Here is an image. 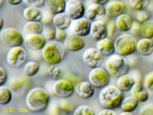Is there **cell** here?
Segmentation results:
<instances>
[{"label":"cell","instance_id":"obj_1","mask_svg":"<svg viewBox=\"0 0 153 115\" xmlns=\"http://www.w3.org/2000/svg\"><path fill=\"white\" fill-rule=\"evenodd\" d=\"M124 98L123 92L114 85L102 88L98 94V101L104 108L115 109L120 108Z\"/></svg>","mask_w":153,"mask_h":115},{"label":"cell","instance_id":"obj_2","mask_svg":"<svg viewBox=\"0 0 153 115\" xmlns=\"http://www.w3.org/2000/svg\"><path fill=\"white\" fill-rule=\"evenodd\" d=\"M50 97L47 92L42 87L31 89L26 98L27 108L33 112H41L46 109L49 105Z\"/></svg>","mask_w":153,"mask_h":115},{"label":"cell","instance_id":"obj_3","mask_svg":"<svg viewBox=\"0 0 153 115\" xmlns=\"http://www.w3.org/2000/svg\"><path fill=\"white\" fill-rule=\"evenodd\" d=\"M65 49L60 42L51 41L46 43L42 49L44 60L51 65H56L61 62L64 57Z\"/></svg>","mask_w":153,"mask_h":115},{"label":"cell","instance_id":"obj_4","mask_svg":"<svg viewBox=\"0 0 153 115\" xmlns=\"http://www.w3.org/2000/svg\"><path fill=\"white\" fill-rule=\"evenodd\" d=\"M105 68L109 74L118 78L126 74L128 70V65L124 56L114 54L108 57L105 63Z\"/></svg>","mask_w":153,"mask_h":115},{"label":"cell","instance_id":"obj_5","mask_svg":"<svg viewBox=\"0 0 153 115\" xmlns=\"http://www.w3.org/2000/svg\"><path fill=\"white\" fill-rule=\"evenodd\" d=\"M137 43L136 38L132 35L122 34L114 40L115 52L123 56L131 55L137 50Z\"/></svg>","mask_w":153,"mask_h":115},{"label":"cell","instance_id":"obj_6","mask_svg":"<svg viewBox=\"0 0 153 115\" xmlns=\"http://www.w3.org/2000/svg\"><path fill=\"white\" fill-rule=\"evenodd\" d=\"M0 38L4 45L10 48L21 46L25 41L22 33L16 29L12 28L1 30Z\"/></svg>","mask_w":153,"mask_h":115},{"label":"cell","instance_id":"obj_7","mask_svg":"<svg viewBox=\"0 0 153 115\" xmlns=\"http://www.w3.org/2000/svg\"><path fill=\"white\" fill-rule=\"evenodd\" d=\"M110 75L106 69L101 66L96 67L89 72L88 81L95 88L102 89L109 84Z\"/></svg>","mask_w":153,"mask_h":115},{"label":"cell","instance_id":"obj_8","mask_svg":"<svg viewBox=\"0 0 153 115\" xmlns=\"http://www.w3.org/2000/svg\"><path fill=\"white\" fill-rule=\"evenodd\" d=\"M53 90L56 96L62 99L70 98L75 91L73 84L68 80L65 79H58L55 81Z\"/></svg>","mask_w":153,"mask_h":115},{"label":"cell","instance_id":"obj_9","mask_svg":"<svg viewBox=\"0 0 153 115\" xmlns=\"http://www.w3.org/2000/svg\"><path fill=\"white\" fill-rule=\"evenodd\" d=\"M85 63L91 69L100 67L103 63V55L96 48L90 47L85 50L82 55Z\"/></svg>","mask_w":153,"mask_h":115},{"label":"cell","instance_id":"obj_10","mask_svg":"<svg viewBox=\"0 0 153 115\" xmlns=\"http://www.w3.org/2000/svg\"><path fill=\"white\" fill-rule=\"evenodd\" d=\"M27 57L25 49L21 46L11 48L6 56L7 63L13 66H20L25 63Z\"/></svg>","mask_w":153,"mask_h":115},{"label":"cell","instance_id":"obj_11","mask_svg":"<svg viewBox=\"0 0 153 115\" xmlns=\"http://www.w3.org/2000/svg\"><path fill=\"white\" fill-rule=\"evenodd\" d=\"M86 9L81 0H68L66 1L65 12L72 20L84 17Z\"/></svg>","mask_w":153,"mask_h":115},{"label":"cell","instance_id":"obj_12","mask_svg":"<svg viewBox=\"0 0 153 115\" xmlns=\"http://www.w3.org/2000/svg\"><path fill=\"white\" fill-rule=\"evenodd\" d=\"M91 22L87 18L83 17L72 20L69 28L73 34L84 37L90 34Z\"/></svg>","mask_w":153,"mask_h":115},{"label":"cell","instance_id":"obj_13","mask_svg":"<svg viewBox=\"0 0 153 115\" xmlns=\"http://www.w3.org/2000/svg\"><path fill=\"white\" fill-rule=\"evenodd\" d=\"M46 40L42 34H28L25 40V45L33 51L42 50L46 44Z\"/></svg>","mask_w":153,"mask_h":115},{"label":"cell","instance_id":"obj_14","mask_svg":"<svg viewBox=\"0 0 153 115\" xmlns=\"http://www.w3.org/2000/svg\"><path fill=\"white\" fill-rule=\"evenodd\" d=\"M106 14L104 5L94 3L90 4L86 10L85 17L91 22L101 20Z\"/></svg>","mask_w":153,"mask_h":115},{"label":"cell","instance_id":"obj_15","mask_svg":"<svg viewBox=\"0 0 153 115\" xmlns=\"http://www.w3.org/2000/svg\"><path fill=\"white\" fill-rule=\"evenodd\" d=\"M90 35L96 41L108 37V28L106 22L102 20L92 22Z\"/></svg>","mask_w":153,"mask_h":115},{"label":"cell","instance_id":"obj_16","mask_svg":"<svg viewBox=\"0 0 153 115\" xmlns=\"http://www.w3.org/2000/svg\"><path fill=\"white\" fill-rule=\"evenodd\" d=\"M85 44V41L82 37L72 34L68 36L64 42V46L68 51L78 52L84 49Z\"/></svg>","mask_w":153,"mask_h":115},{"label":"cell","instance_id":"obj_17","mask_svg":"<svg viewBox=\"0 0 153 115\" xmlns=\"http://www.w3.org/2000/svg\"><path fill=\"white\" fill-rule=\"evenodd\" d=\"M131 96L139 102H145L149 98V92L144 84L139 82H136L130 90Z\"/></svg>","mask_w":153,"mask_h":115},{"label":"cell","instance_id":"obj_18","mask_svg":"<svg viewBox=\"0 0 153 115\" xmlns=\"http://www.w3.org/2000/svg\"><path fill=\"white\" fill-rule=\"evenodd\" d=\"M96 48L105 56H110L115 52L114 42L108 37L97 41Z\"/></svg>","mask_w":153,"mask_h":115},{"label":"cell","instance_id":"obj_19","mask_svg":"<svg viewBox=\"0 0 153 115\" xmlns=\"http://www.w3.org/2000/svg\"><path fill=\"white\" fill-rule=\"evenodd\" d=\"M76 92L83 99H90L94 94L95 87L89 81H82L76 86Z\"/></svg>","mask_w":153,"mask_h":115},{"label":"cell","instance_id":"obj_20","mask_svg":"<svg viewBox=\"0 0 153 115\" xmlns=\"http://www.w3.org/2000/svg\"><path fill=\"white\" fill-rule=\"evenodd\" d=\"M106 14L111 17H117L122 13H125L126 6L125 4L119 1L109 2L105 6Z\"/></svg>","mask_w":153,"mask_h":115},{"label":"cell","instance_id":"obj_21","mask_svg":"<svg viewBox=\"0 0 153 115\" xmlns=\"http://www.w3.org/2000/svg\"><path fill=\"white\" fill-rule=\"evenodd\" d=\"M133 22L130 15L125 13L116 17L115 20L116 28L122 32H127L130 30Z\"/></svg>","mask_w":153,"mask_h":115},{"label":"cell","instance_id":"obj_22","mask_svg":"<svg viewBox=\"0 0 153 115\" xmlns=\"http://www.w3.org/2000/svg\"><path fill=\"white\" fill-rule=\"evenodd\" d=\"M24 18L28 21L41 22L43 18V13L40 7L28 6L23 11Z\"/></svg>","mask_w":153,"mask_h":115},{"label":"cell","instance_id":"obj_23","mask_svg":"<svg viewBox=\"0 0 153 115\" xmlns=\"http://www.w3.org/2000/svg\"><path fill=\"white\" fill-rule=\"evenodd\" d=\"M72 21L71 18L63 12L53 15L52 23L57 29L66 30L70 27Z\"/></svg>","mask_w":153,"mask_h":115},{"label":"cell","instance_id":"obj_24","mask_svg":"<svg viewBox=\"0 0 153 115\" xmlns=\"http://www.w3.org/2000/svg\"><path fill=\"white\" fill-rule=\"evenodd\" d=\"M66 0H45L44 4L48 11L54 14L65 12Z\"/></svg>","mask_w":153,"mask_h":115},{"label":"cell","instance_id":"obj_25","mask_svg":"<svg viewBox=\"0 0 153 115\" xmlns=\"http://www.w3.org/2000/svg\"><path fill=\"white\" fill-rule=\"evenodd\" d=\"M137 50L140 55L145 56L153 53V40L152 39L142 38L137 43Z\"/></svg>","mask_w":153,"mask_h":115},{"label":"cell","instance_id":"obj_26","mask_svg":"<svg viewBox=\"0 0 153 115\" xmlns=\"http://www.w3.org/2000/svg\"><path fill=\"white\" fill-rule=\"evenodd\" d=\"M135 79L132 76L124 74L119 76L116 81V86L122 92L130 91L135 83Z\"/></svg>","mask_w":153,"mask_h":115},{"label":"cell","instance_id":"obj_27","mask_svg":"<svg viewBox=\"0 0 153 115\" xmlns=\"http://www.w3.org/2000/svg\"><path fill=\"white\" fill-rule=\"evenodd\" d=\"M43 23L41 22L28 21L24 25V31L27 34H42L43 31Z\"/></svg>","mask_w":153,"mask_h":115},{"label":"cell","instance_id":"obj_28","mask_svg":"<svg viewBox=\"0 0 153 115\" xmlns=\"http://www.w3.org/2000/svg\"><path fill=\"white\" fill-rule=\"evenodd\" d=\"M139 102L132 96L123 98L121 103V110L123 111L132 112L136 110L139 105Z\"/></svg>","mask_w":153,"mask_h":115},{"label":"cell","instance_id":"obj_29","mask_svg":"<svg viewBox=\"0 0 153 115\" xmlns=\"http://www.w3.org/2000/svg\"><path fill=\"white\" fill-rule=\"evenodd\" d=\"M74 111L72 106L69 102L61 101L58 102L53 109L54 115H68Z\"/></svg>","mask_w":153,"mask_h":115},{"label":"cell","instance_id":"obj_30","mask_svg":"<svg viewBox=\"0 0 153 115\" xmlns=\"http://www.w3.org/2000/svg\"><path fill=\"white\" fill-rule=\"evenodd\" d=\"M40 69L39 63L34 60L27 62L24 66V73L26 76L31 77L36 75Z\"/></svg>","mask_w":153,"mask_h":115},{"label":"cell","instance_id":"obj_31","mask_svg":"<svg viewBox=\"0 0 153 115\" xmlns=\"http://www.w3.org/2000/svg\"><path fill=\"white\" fill-rule=\"evenodd\" d=\"M12 98V90L7 86H0V104L6 105L9 103Z\"/></svg>","mask_w":153,"mask_h":115},{"label":"cell","instance_id":"obj_32","mask_svg":"<svg viewBox=\"0 0 153 115\" xmlns=\"http://www.w3.org/2000/svg\"><path fill=\"white\" fill-rule=\"evenodd\" d=\"M140 34L143 38H153V20L149 19L141 24Z\"/></svg>","mask_w":153,"mask_h":115},{"label":"cell","instance_id":"obj_33","mask_svg":"<svg viewBox=\"0 0 153 115\" xmlns=\"http://www.w3.org/2000/svg\"><path fill=\"white\" fill-rule=\"evenodd\" d=\"M44 27L42 32L44 37H45L46 40L48 41H51L54 40L56 37L57 28L53 23L44 24Z\"/></svg>","mask_w":153,"mask_h":115},{"label":"cell","instance_id":"obj_34","mask_svg":"<svg viewBox=\"0 0 153 115\" xmlns=\"http://www.w3.org/2000/svg\"><path fill=\"white\" fill-rule=\"evenodd\" d=\"M26 79L18 77L13 79L10 83V88L14 92H17L23 89L27 83Z\"/></svg>","mask_w":153,"mask_h":115},{"label":"cell","instance_id":"obj_35","mask_svg":"<svg viewBox=\"0 0 153 115\" xmlns=\"http://www.w3.org/2000/svg\"><path fill=\"white\" fill-rule=\"evenodd\" d=\"M150 0H128L130 7L135 10H145L149 5Z\"/></svg>","mask_w":153,"mask_h":115},{"label":"cell","instance_id":"obj_36","mask_svg":"<svg viewBox=\"0 0 153 115\" xmlns=\"http://www.w3.org/2000/svg\"><path fill=\"white\" fill-rule=\"evenodd\" d=\"M95 114L94 109L90 106L86 104L77 107L73 111L74 115H94Z\"/></svg>","mask_w":153,"mask_h":115},{"label":"cell","instance_id":"obj_37","mask_svg":"<svg viewBox=\"0 0 153 115\" xmlns=\"http://www.w3.org/2000/svg\"><path fill=\"white\" fill-rule=\"evenodd\" d=\"M144 84L149 92L153 93V71L149 72L145 76Z\"/></svg>","mask_w":153,"mask_h":115},{"label":"cell","instance_id":"obj_38","mask_svg":"<svg viewBox=\"0 0 153 115\" xmlns=\"http://www.w3.org/2000/svg\"><path fill=\"white\" fill-rule=\"evenodd\" d=\"M149 19V14L147 12L144 10L137 11V12L136 13V21L140 24L148 20Z\"/></svg>","mask_w":153,"mask_h":115},{"label":"cell","instance_id":"obj_39","mask_svg":"<svg viewBox=\"0 0 153 115\" xmlns=\"http://www.w3.org/2000/svg\"><path fill=\"white\" fill-rule=\"evenodd\" d=\"M139 114L140 115H153V103L145 104L141 107Z\"/></svg>","mask_w":153,"mask_h":115},{"label":"cell","instance_id":"obj_40","mask_svg":"<svg viewBox=\"0 0 153 115\" xmlns=\"http://www.w3.org/2000/svg\"><path fill=\"white\" fill-rule=\"evenodd\" d=\"M68 37V33L66 30L57 29L56 37L54 40L57 42L61 43L64 42Z\"/></svg>","mask_w":153,"mask_h":115},{"label":"cell","instance_id":"obj_41","mask_svg":"<svg viewBox=\"0 0 153 115\" xmlns=\"http://www.w3.org/2000/svg\"><path fill=\"white\" fill-rule=\"evenodd\" d=\"M48 72L51 77L58 79L61 75L62 71L59 67L52 66L49 69Z\"/></svg>","mask_w":153,"mask_h":115},{"label":"cell","instance_id":"obj_42","mask_svg":"<svg viewBox=\"0 0 153 115\" xmlns=\"http://www.w3.org/2000/svg\"><path fill=\"white\" fill-rule=\"evenodd\" d=\"M45 0H23L24 3L28 6L41 7L44 4Z\"/></svg>","mask_w":153,"mask_h":115},{"label":"cell","instance_id":"obj_43","mask_svg":"<svg viewBox=\"0 0 153 115\" xmlns=\"http://www.w3.org/2000/svg\"><path fill=\"white\" fill-rule=\"evenodd\" d=\"M7 74L4 67L0 66V85H4L7 80Z\"/></svg>","mask_w":153,"mask_h":115},{"label":"cell","instance_id":"obj_44","mask_svg":"<svg viewBox=\"0 0 153 115\" xmlns=\"http://www.w3.org/2000/svg\"><path fill=\"white\" fill-rule=\"evenodd\" d=\"M107 28H108V37L111 38L113 36L116 29H117L115 22H111L109 24H107Z\"/></svg>","mask_w":153,"mask_h":115},{"label":"cell","instance_id":"obj_45","mask_svg":"<svg viewBox=\"0 0 153 115\" xmlns=\"http://www.w3.org/2000/svg\"><path fill=\"white\" fill-rule=\"evenodd\" d=\"M141 24L136 21L135 22H133L132 27L130 30L132 33L134 34H137L138 33H140Z\"/></svg>","mask_w":153,"mask_h":115},{"label":"cell","instance_id":"obj_46","mask_svg":"<svg viewBox=\"0 0 153 115\" xmlns=\"http://www.w3.org/2000/svg\"><path fill=\"white\" fill-rule=\"evenodd\" d=\"M99 115H116V113L112 109L104 108L98 113Z\"/></svg>","mask_w":153,"mask_h":115},{"label":"cell","instance_id":"obj_47","mask_svg":"<svg viewBox=\"0 0 153 115\" xmlns=\"http://www.w3.org/2000/svg\"><path fill=\"white\" fill-rule=\"evenodd\" d=\"M6 2L11 5H19L23 2V0H5Z\"/></svg>","mask_w":153,"mask_h":115},{"label":"cell","instance_id":"obj_48","mask_svg":"<svg viewBox=\"0 0 153 115\" xmlns=\"http://www.w3.org/2000/svg\"><path fill=\"white\" fill-rule=\"evenodd\" d=\"M92 1L94 3L105 5L109 2L110 0H92Z\"/></svg>","mask_w":153,"mask_h":115},{"label":"cell","instance_id":"obj_49","mask_svg":"<svg viewBox=\"0 0 153 115\" xmlns=\"http://www.w3.org/2000/svg\"><path fill=\"white\" fill-rule=\"evenodd\" d=\"M3 25H4V20H3L2 17H0V30H1L2 29Z\"/></svg>","mask_w":153,"mask_h":115},{"label":"cell","instance_id":"obj_50","mask_svg":"<svg viewBox=\"0 0 153 115\" xmlns=\"http://www.w3.org/2000/svg\"><path fill=\"white\" fill-rule=\"evenodd\" d=\"M121 115H132V112H128V111H123L121 113H120Z\"/></svg>","mask_w":153,"mask_h":115},{"label":"cell","instance_id":"obj_51","mask_svg":"<svg viewBox=\"0 0 153 115\" xmlns=\"http://www.w3.org/2000/svg\"><path fill=\"white\" fill-rule=\"evenodd\" d=\"M3 1V0H0V5H1H1H2Z\"/></svg>","mask_w":153,"mask_h":115},{"label":"cell","instance_id":"obj_52","mask_svg":"<svg viewBox=\"0 0 153 115\" xmlns=\"http://www.w3.org/2000/svg\"></svg>","mask_w":153,"mask_h":115}]
</instances>
